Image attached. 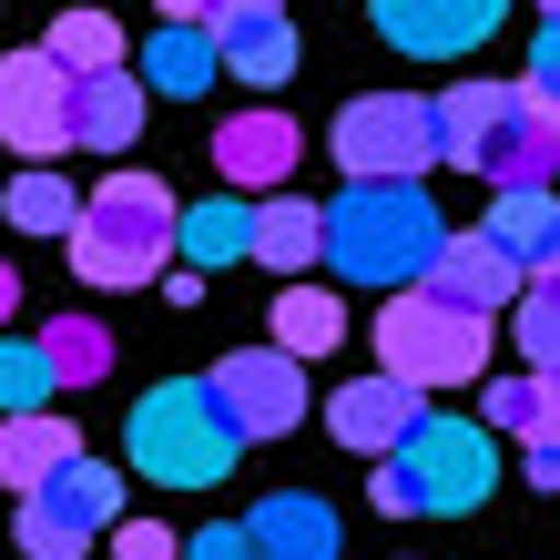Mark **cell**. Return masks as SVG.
<instances>
[{
  "label": "cell",
  "instance_id": "6da1fadb",
  "mask_svg": "<svg viewBox=\"0 0 560 560\" xmlns=\"http://www.w3.org/2000/svg\"><path fill=\"white\" fill-rule=\"evenodd\" d=\"M368 469H377V510L387 520H458V510H479L489 489H500V428L418 418L387 458H368Z\"/></svg>",
  "mask_w": 560,
  "mask_h": 560
},
{
  "label": "cell",
  "instance_id": "7a4b0ae2",
  "mask_svg": "<svg viewBox=\"0 0 560 560\" xmlns=\"http://www.w3.org/2000/svg\"><path fill=\"white\" fill-rule=\"evenodd\" d=\"M439 205H428V184H347L337 205H326V266L347 285H377L398 295L428 276V255H439Z\"/></svg>",
  "mask_w": 560,
  "mask_h": 560
},
{
  "label": "cell",
  "instance_id": "3957f363",
  "mask_svg": "<svg viewBox=\"0 0 560 560\" xmlns=\"http://www.w3.org/2000/svg\"><path fill=\"white\" fill-rule=\"evenodd\" d=\"M174 194H163L153 174H122L103 184V194H82V214H72V276L82 285H103V295H133V285H153L163 266H174Z\"/></svg>",
  "mask_w": 560,
  "mask_h": 560
},
{
  "label": "cell",
  "instance_id": "277c9868",
  "mask_svg": "<svg viewBox=\"0 0 560 560\" xmlns=\"http://www.w3.org/2000/svg\"><path fill=\"white\" fill-rule=\"evenodd\" d=\"M439 163H458L479 184H550L560 133H540L520 82H458V92H439Z\"/></svg>",
  "mask_w": 560,
  "mask_h": 560
},
{
  "label": "cell",
  "instance_id": "5b68a950",
  "mask_svg": "<svg viewBox=\"0 0 560 560\" xmlns=\"http://www.w3.org/2000/svg\"><path fill=\"white\" fill-rule=\"evenodd\" d=\"M122 448H133V469L163 479V489H214L224 469L245 458L235 418L214 408L205 377H163L153 398H133V428H122Z\"/></svg>",
  "mask_w": 560,
  "mask_h": 560
},
{
  "label": "cell",
  "instance_id": "8992f818",
  "mask_svg": "<svg viewBox=\"0 0 560 560\" xmlns=\"http://www.w3.org/2000/svg\"><path fill=\"white\" fill-rule=\"evenodd\" d=\"M377 368L387 377H408L418 398L428 387H448V377H489V316L469 306H448V295H387L377 306Z\"/></svg>",
  "mask_w": 560,
  "mask_h": 560
},
{
  "label": "cell",
  "instance_id": "52a82bcc",
  "mask_svg": "<svg viewBox=\"0 0 560 560\" xmlns=\"http://www.w3.org/2000/svg\"><path fill=\"white\" fill-rule=\"evenodd\" d=\"M326 143H337L347 184H418L439 163V103H418V92H357Z\"/></svg>",
  "mask_w": 560,
  "mask_h": 560
},
{
  "label": "cell",
  "instance_id": "ba28073f",
  "mask_svg": "<svg viewBox=\"0 0 560 560\" xmlns=\"http://www.w3.org/2000/svg\"><path fill=\"white\" fill-rule=\"evenodd\" d=\"M122 520V479L103 458H72V469H51L42 489H21V560H82Z\"/></svg>",
  "mask_w": 560,
  "mask_h": 560
},
{
  "label": "cell",
  "instance_id": "9c48e42d",
  "mask_svg": "<svg viewBox=\"0 0 560 560\" xmlns=\"http://www.w3.org/2000/svg\"><path fill=\"white\" fill-rule=\"evenodd\" d=\"M205 387H214V408L235 418L245 448H255V439H285V428L306 418V357H285L276 337H266V347H235Z\"/></svg>",
  "mask_w": 560,
  "mask_h": 560
},
{
  "label": "cell",
  "instance_id": "30bf717a",
  "mask_svg": "<svg viewBox=\"0 0 560 560\" xmlns=\"http://www.w3.org/2000/svg\"><path fill=\"white\" fill-rule=\"evenodd\" d=\"M0 143L21 163H51L72 153V72L31 42V51H0Z\"/></svg>",
  "mask_w": 560,
  "mask_h": 560
},
{
  "label": "cell",
  "instance_id": "8fae6325",
  "mask_svg": "<svg viewBox=\"0 0 560 560\" xmlns=\"http://www.w3.org/2000/svg\"><path fill=\"white\" fill-rule=\"evenodd\" d=\"M377 31H387V51H418V61H458V51H479L489 31L510 21V0H368Z\"/></svg>",
  "mask_w": 560,
  "mask_h": 560
},
{
  "label": "cell",
  "instance_id": "7c38bea8",
  "mask_svg": "<svg viewBox=\"0 0 560 560\" xmlns=\"http://www.w3.org/2000/svg\"><path fill=\"white\" fill-rule=\"evenodd\" d=\"M205 31H214V61H224L235 82H285V72H295V21H285V0H214Z\"/></svg>",
  "mask_w": 560,
  "mask_h": 560
},
{
  "label": "cell",
  "instance_id": "4fadbf2b",
  "mask_svg": "<svg viewBox=\"0 0 560 560\" xmlns=\"http://www.w3.org/2000/svg\"><path fill=\"white\" fill-rule=\"evenodd\" d=\"M428 295H448V306H469V316H500L520 306V285H530V266L520 255H500L489 235H439V255H428Z\"/></svg>",
  "mask_w": 560,
  "mask_h": 560
},
{
  "label": "cell",
  "instance_id": "5bb4252c",
  "mask_svg": "<svg viewBox=\"0 0 560 560\" xmlns=\"http://www.w3.org/2000/svg\"><path fill=\"white\" fill-rule=\"evenodd\" d=\"M418 418H428V408H418V387H408V377H387V368H377V377H347L337 398H326V428H337V448H347V458H387Z\"/></svg>",
  "mask_w": 560,
  "mask_h": 560
},
{
  "label": "cell",
  "instance_id": "9a60e30c",
  "mask_svg": "<svg viewBox=\"0 0 560 560\" xmlns=\"http://www.w3.org/2000/svg\"><path fill=\"white\" fill-rule=\"evenodd\" d=\"M295 153H306V133H295L285 113H235V122H214V174L235 184V194L295 184Z\"/></svg>",
  "mask_w": 560,
  "mask_h": 560
},
{
  "label": "cell",
  "instance_id": "2e32d148",
  "mask_svg": "<svg viewBox=\"0 0 560 560\" xmlns=\"http://www.w3.org/2000/svg\"><path fill=\"white\" fill-rule=\"evenodd\" d=\"M245 540L255 560H337V510L316 489H276V500L245 510Z\"/></svg>",
  "mask_w": 560,
  "mask_h": 560
},
{
  "label": "cell",
  "instance_id": "e0dca14e",
  "mask_svg": "<svg viewBox=\"0 0 560 560\" xmlns=\"http://www.w3.org/2000/svg\"><path fill=\"white\" fill-rule=\"evenodd\" d=\"M143 133V72H82L72 82V143H92V153H122Z\"/></svg>",
  "mask_w": 560,
  "mask_h": 560
},
{
  "label": "cell",
  "instance_id": "ac0fdd59",
  "mask_svg": "<svg viewBox=\"0 0 560 560\" xmlns=\"http://www.w3.org/2000/svg\"><path fill=\"white\" fill-rule=\"evenodd\" d=\"M72 458H82L72 418H51V408H11V418H0V479H11V489H42L51 469H72Z\"/></svg>",
  "mask_w": 560,
  "mask_h": 560
},
{
  "label": "cell",
  "instance_id": "d6986e66",
  "mask_svg": "<svg viewBox=\"0 0 560 560\" xmlns=\"http://www.w3.org/2000/svg\"><path fill=\"white\" fill-rule=\"evenodd\" d=\"M174 255H184L194 276H214V266H245V255H255V205H245V194L184 205V214H174Z\"/></svg>",
  "mask_w": 560,
  "mask_h": 560
},
{
  "label": "cell",
  "instance_id": "ffe728a7",
  "mask_svg": "<svg viewBox=\"0 0 560 560\" xmlns=\"http://www.w3.org/2000/svg\"><path fill=\"white\" fill-rule=\"evenodd\" d=\"M255 266H266L276 285L326 266V205H306V194H276V205H255Z\"/></svg>",
  "mask_w": 560,
  "mask_h": 560
},
{
  "label": "cell",
  "instance_id": "44dd1931",
  "mask_svg": "<svg viewBox=\"0 0 560 560\" xmlns=\"http://www.w3.org/2000/svg\"><path fill=\"white\" fill-rule=\"evenodd\" d=\"M214 72H224V61H214V31L205 21H163L153 42H143V92H163V103H194Z\"/></svg>",
  "mask_w": 560,
  "mask_h": 560
},
{
  "label": "cell",
  "instance_id": "7402d4cb",
  "mask_svg": "<svg viewBox=\"0 0 560 560\" xmlns=\"http://www.w3.org/2000/svg\"><path fill=\"white\" fill-rule=\"evenodd\" d=\"M500 255H520V266H550V245H560V194L550 184H500V205H489L479 224Z\"/></svg>",
  "mask_w": 560,
  "mask_h": 560
},
{
  "label": "cell",
  "instance_id": "603a6c76",
  "mask_svg": "<svg viewBox=\"0 0 560 560\" xmlns=\"http://www.w3.org/2000/svg\"><path fill=\"white\" fill-rule=\"evenodd\" d=\"M276 347H285V357H337V347H347V306H337L326 285L285 276V295H276Z\"/></svg>",
  "mask_w": 560,
  "mask_h": 560
},
{
  "label": "cell",
  "instance_id": "cb8c5ba5",
  "mask_svg": "<svg viewBox=\"0 0 560 560\" xmlns=\"http://www.w3.org/2000/svg\"><path fill=\"white\" fill-rule=\"evenodd\" d=\"M489 428H510V439H560V377L550 368L489 377Z\"/></svg>",
  "mask_w": 560,
  "mask_h": 560
},
{
  "label": "cell",
  "instance_id": "d4e9b609",
  "mask_svg": "<svg viewBox=\"0 0 560 560\" xmlns=\"http://www.w3.org/2000/svg\"><path fill=\"white\" fill-rule=\"evenodd\" d=\"M0 214L21 224V235H72V214H82V194L51 174V163H21L11 194H0Z\"/></svg>",
  "mask_w": 560,
  "mask_h": 560
},
{
  "label": "cell",
  "instance_id": "484cf974",
  "mask_svg": "<svg viewBox=\"0 0 560 560\" xmlns=\"http://www.w3.org/2000/svg\"><path fill=\"white\" fill-rule=\"evenodd\" d=\"M31 347L51 357V387H92V377L113 368V337H103V316H51Z\"/></svg>",
  "mask_w": 560,
  "mask_h": 560
},
{
  "label": "cell",
  "instance_id": "4316f807",
  "mask_svg": "<svg viewBox=\"0 0 560 560\" xmlns=\"http://www.w3.org/2000/svg\"><path fill=\"white\" fill-rule=\"evenodd\" d=\"M42 51H51L72 82H82V72H113V61H122V31H113L103 11H61V21L42 31Z\"/></svg>",
  "mask_w": 560,
  "mask_h": 560
},
{
  "label": "cell",
  "instance_id": "83f0119b",
  "mask_svg": "<svg viewBox=\"0 0 560 560\" xmlns=\"http://www.w3.org/2000/svg\"><path fill=\"white\" fill-rule=\"evenodd\" d=\"M520 347H530V368L560 377V266H530L520 285Z\"/></svg>",
  "mask_w": 560,
  "mask_h": 560
},
{
  "label": "cell",
  "instance_id": "f1b7e54d",
  "mask_svg": "<svg viewBox=\"0 0 560 560\" xmlns=\"http://www.w3.org/2000/svg\"><path fill=\"white\" fill-rule=\"evenodd\" d=\"M11 408H51V357L31 347V337L0 347V418H11Z\"/></svg>",
  "mask_w": 560,
  "mask_h": 560
},
{
  "label": "cell",
  "instance_id": "f546056e",
  "mask_svg": "<svg viewBox=\"0 0 560 560\" xmlns=\"http://www.w3.org/2000/svg\"><path fill=\"white\" fill-rule=\"evenodd\" d=\"M113 560H184V530H163V520H113Z\"/></svg>",
  "mask_w": 560,
  "mask_h": 560
},
{
  "label": "cell",
  "instance_id": "4dcf8cb0",
  "mask_svg": "<svg viewBox=\"0 0 560 560\" xmlns=\"http://www.w3.org/2000/svg\"><path fill=\"white\" fill-rule=\"evenodd\" d=\"M184 560H255V540H245V520H214V530L184 540Z\"/></svg>",
  "mask_w": 560,
  "mask_h": 560
},
{
  "label": "cell",
  "instance_id": "1f68e13d",
  "mask_svg": "<svg viewBox=\"0 0 560 560\" xmlns=\"http://www.w3.org/2000/svg\"><path fill=\"white\" fill-rule=\"evenodd\" d=\"M530 92H560V21H540V42H530V72H520Z\"/></svg>",
  "mask_w": 560,
  "mask_h": 560
},
{
  "label": "cell",
  "instance_id": "d6a6232c",
  "mask_svg": "<svg viewBox=\"0 0 560 560\" xmlns=\"http://www.w3.org/2000/svg\"><path fill=\"white\" fill-rule=\"evenodd\" d=\"M520 469H530V489L550 500V489H560V439H520Z\"/></svg>",
  "mask_w": 560,
  "mask_h": 560
},
{
  "label": "cell",
  "instance_id": "836d02e7",
  "mask_svg": "<svg viewBox=\"0 0 560 560\" xmlns=\"http://www.w3.org/2000/svg\"><path fill=\"white\" fill-rule=\"evenodd\" d=\"M153 11H163V21H205L214 0H153Z\"/></svg>",
  "mask_w": 560,
  "mask_h": 560
},
{
  "label": "cell",
  "instance_id": "e575fe53",
  "mask_svg": "<svg viewBox=\"0 0 560 560\" xmlns=\"http://www.w3.org/2000/svg\"><path fill=\"white\" fill-rule=\"evenodd\" d=\"M11 306H21V276H11V266H0V326H11Z\"/></svg>",
  "mask_w": 560,
  "mask_h": 560
},
{
  "label": "cell",
  "instance_id": "d590c367",
  "mask_svg": "<svg viewBox=\"0 0 560 560\" xmlns=\"http://www.w3.org/2000/svg\"><path fill=\"white\" fill-rule=\"evenodd\" d=\"M540 21H560V0H540Z\"/></svg>",
  "mask_w": 560,
  "mask_h": 560
},
{
  "label": "cell",
  "instance_id": "8d00e7d4",
  "mask_svg": "<svg viewBox=\"0 0 560 560\" xmlns=\"http://www.w3.org/2000/svg\"><path fill=\"white\" fill-rule=\"evenodd\" d=\"M550 266H560V245H550Z\"/></svg>",
  "mask_w": 560,
  "mask_h": 560
}]
</instances>
